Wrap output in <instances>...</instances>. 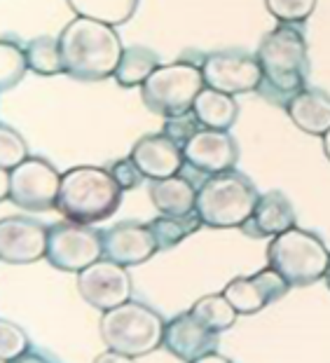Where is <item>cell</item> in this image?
Segmentation results:
<instances>
[{
  "mask_svg": "<svg viewBox=\"0 0 330 363\" xmlns=\"http://www.w3.org/2000/svg\"><path fill=\"white\" fill-rule=\"evenodd\" d=\"M120 183L110 172L98 167H73L61 176L57 211L66 220L101 223L118 211L122 204Z\"/></svg>",
  "mask_w": 330,
  "mask_h": 363,
  "instance_id": "obj_3",
  "label": "cell"
},
{
  "mask_svg": "<svg viewBox=\"0 0 330 363\" xmlns=\"http://www.w3.org/2000/svg\"><path fill=\"white\" fill-rule=\"evenodd\" d=\"M288 289L290 284L274 267L267 265L253 277H237L225 286L222 293L239 314H256L265 310L267 305L281 300L288 293Z\"/></svg>",
  "mask_w": 330,
  "mask_h": 363,
  "instance_id": "obj_14",
  "label": "cell"
},
{
  "mask_svg": "<svg viewBox=\"0 0 330 363\" xmlns=\"http://www.w3.org/2000/svg\"><path fill=\"white\" fill-rule=\"evenodd\" d=\"M204 87L202 66L190 61H173L157 66L155 73L141 84V99L150 113L169 120L193 111L195 99Z\"/></svg>",
  "mask_w": 330,
  "mask_h": 363,
  "instance_id": "obj_7",
  "label": "cell"
},
{
  "mask_svg": "<svg viewBox=\"0 0 330 363\" xmlns=\"http://www.w3.org/2000/svg\"><path fill=\"white\" fill-rule=\"evenodd\" d=\"M267 265L274 267L290 286H309L326 277L330 251L314 233L290 228L272 237L267 246Z\"/></svg>",
  "mask_w": 330,
  "mask_h": 363,
  "instance_id": "obj_6",
  "label": "cell"
},
{
  "mask_svg": "<svg viewBox=\"0 0 330 363\" xmlns=\"http://www.w3.org/2000/svg\"><path fill=\"white\" fill-rule=\"evenodd\" d=\"M150 199L162 216H188L195 211L197 190L183 176H169L150 183Z\"/></svg>",
  "mask_w": 330,
  "mask_h": 363,
  "instance_id": "obj_20",
  "label": "cell"
},
{
  "mask_svg": "<svg viewBox=\"0 0 330 363\" xmlns=\"http://www.w3.org/2000/svg\"><path fill=\"white\" fill-rule=\"evenodd\" d=\"M108 172L113 174V179L120 183V188L122 190H134L138 188V185L143 183V172L136 167V162L132 157H125V160H118V162H113Z\"/></svg>",
  "mask_w": 330,
  "mask_h": 363,
  "instance_id": "obj_32",
  "label": "cell"
},
{
  "mask_svg": "<svg viewBox=\"0 0 330 363\" xmlns=\"http://www.w3.org/2000/svg\"><path fill=\"white\" fill-rule=\"evenodd\" d=\"M193 113L202 127L229 131L239 118V104L232 94H222V91L204 87L195 99Z\"/></svg>",
  "mask_w": 330,
  "mask_h": 363,
  "instance_id": "obj_21",
  "label": "cell"
},
{
  "mask_svg": "<svg viewBox=\"0 0 330 363\" xmlns=\"http://www.w3.org/2000/svg\"><path fill=\"white\" fill-rule=\"evenodd\" d=\"M288 118L295 127L312 136H326L330 129V96L321 89H302L286 106Z\"/></svg>",
  "mask_w": 330,
  "mask_h": 363,
  "instance_id": "obj_19",
  "label": "cell"
},
{
  "mask_svg": "<svg viewBox=\"0 0 330 363\" xmlns=\"http://www.w3.org/2000/svg\"><path fill=\"white\" fill-rule=\"evenodd\" d=\"M162 347L173 354L178 361H199L206 354L216 352L218 347V333H213L199 323L193 312H183L173 316L164 326V342Z\"/></svg>",
  "mask_w": 330,
  "mask_h": 363,
  "instance_id": "obj_16",
  "label": "cell"
},
{
  "mask_svg": "<svg viewBox=\"0 0 330 363\" xmlns=\"http://www.w3.org/2000/svg\"><path fill=\"white\" fill-rule=\"evenodd\" d=\"M295 228V208L281 190H270L258 197L251 218L239 228L246 237L265 239L276 237L286 230Z\"/></svg>",
  "mask_w": 330,
  "mask_h": 363,
  "instance_id": "obj_18",
  "label": "cell"
},
{
  "mask_svg": "<svg viewBox=\"0 0 330 363\" xmlns=\"http://www.w3.org/2000/svg\"><path fill=\"white\" fill-rule=\"evenodd\" d=\"M26 59H28V68L42 78H50V75H59L66 73L64 71V57H61V43L59 38H50V35H40L33 38V40L26 43Z\"/></svg>",
  "mask_w": 330,
  "mask_h": 363,
  "instance_id": "obj_26",
  "label": "cell"
},
{
  "mask_svg": "<svg viewBox=\"0 0 330 363\" xmlns=\"http://www.w3.org/2000/svg\"><path fill=\"white\" fill-rule=\"evenodd\" d=\"M197 363H229V359H225V357H220V354H206V357H202Z\"/></svg>",
  "mask_w": 330,
  "mask_h": 363,
  "instance_id": "obj_35",
  "label": "cell"
},
{
  "mask_svg": "<svg viewBox=\"0 0 330 363\" xmlns=\"http://www.w3.org/2000/svg\"><path fill=\"white\" fill-rule=\"evenodd\" d=\"M258 197V188L249 176L232 169V172L213 174L199 185L195 211L206 228H241L251 218Z\"/></svg>",
  "mask_w": 330,
  "mask_h": 363,
  "instance_id": "obj_4",
  "label": "cell"
},
{
  "mask_svg": "<svg viewBox=\"0 0 330 363\" xmlns=\"http://www.w3.org/2000/svg\"><path fill=\"white\" fill-rule=\"evenodd\" d=\"M157 66H159V57L155 50L143 48V45H132V48H125V54H122L120 66L113 78L120 87L132 89L148 80L155 73Z\"/></svg>",
  "mask_w": 330,
  "mask_h": 363,
  "instance_id": "obj_22",
  "label": "cell"
},
{
  "mask_svg": "<svg viewBox=\"0 0 330 363\" xmlns=\"http://www.w3.org/2000/svg\"><path fill=\"white\" fill-rule=\"evenodd\" d=\"M108 361H110V363H127V361H134V359H129L127 354L115 352V350L101 354V357H96V363H108Z\"/></svg>",
  "mask_w": 330,
  "mask_h": 363,
  "instance_id": "obj_33",
  "label": "cell"
},
{
  "mask_svg": "<svg viewBox=\"0 0 330 363\" xmlns=\"http://www.w3.org/2000/svg\"><path fill=\"white\" fill-rule=\"evenodd\" d=\"M199 129H202V125H199V120L195 118L193 111L186 115H178V118H169L164 122V134L171 136L178 145H186Z\"/></svg>",
  "mask_w": 330,
  "mask_h": 363,
  "instance_id": "obj_31",
  "label": "cell"
},
{
  "mask_svg": "<svg viewBox=\"0 0 330 363\" xmlns=\"http://www.w3.org/2000/svg\"><path fill=\"white\" fill-rule=\"evenodd\" d=\"M265 5L281 24H302L312 17L317 0H265Z\"/></svg>",
  "mask_w": 330,
  "mask_h": 363,
  "instance_id": "obj_29",
  "label": "cell"
},
{
  "mask_svg": "<svg viewBox=\"0 0 330 363\" xmlns=\"http://www.w3.org/2000/svg\"><path fill=\"white\" fill-rule=\"evenodd\" d=\"M26 71H30L26 50H21L17 43L3 38L0 40V89H14L26 75Z\"/></svg>",
  "mask_w": 330,
  "mask_h": 363,
  "instance_id": "obj_27",
  "label": "cell"
},
{
  "mask_svg": "<svg viewBox=\"0 0 330 363\" xmlns=\"http://www.w3.org/2000/svg\"><path fill=\"white\" fill-rule=\"evenodd\" d=\"M28 160V145L17 129L0 127V169H14Z\"/></svg>",
  "mask_w": 330,
  "mask_h": 363,
  "instance_id": "obj_28",
  "label": "cell"
},
{
  "mask_svg": "<svg viewBox=\"0 0 330 363\" xmlns=\"http://www.w3.org/2000/svg\"><path fill=\"white\" fill-rule=\"evenodd\" d=\"M103 256V233L87 223H55L47 239V262L64 272H82Z\"/></svg>",
  "mask_w": 330,
  "mask_h": 363,
  "instance_id": "obj_8",
  "label": "cell"
},
{
  "mask_svg": "<svg viewBox=\"0 0 330 363\" xmlns=\"http://www.w3.org/2000/svg\"><path fill=\"white\" fill-rule=\"evenodd\" d=\"M64 71L75 80L98 82L115 75L125 54L118 30L103 21L78 17L59 35Z\"/></svg>",
  "mask_w": 330,
  "mask_h": 363,
  "instance_id": "obj_2",
  "label": "cell"
},
{
  "mask_svg": "<svg viewBox=\"0 0 330 363\" xmlns=\"http://www.w3.org/2000/svg\"><path fill=\"white\" fill-rule=\"evenodd\" d=\"M326 284H328V289H330V265H328V269H326Z\"/></svg>",
  "mask_w": 330,
  "mask_h": 363,
  "instance_id": "obj_37",
  "label": "cell"
},
{
  "mask_svg": "<svg viewBox=\"0 0 330 363\" xmlns=\"http://www.w3.org/2000/svg\"><path fill=\"white\" fill-rule=\"evenodd\" d=\"M0 197H3V202L5 199H10V185H12V181H10V169H0Z\"/></svg>",
  "mask_w": 330,
  "mask_h": 363,
  "instance_id": "obj_34",
  "label": "cell"
},
{
  "mask_svg": "<svg viewBox=\"0 0 330 363\" xmlns=\"http://www.w3.org/2000/svg\"><path fill=\"white\" fill-rule=\"evenodd\" d=\"M206 87L222 91V94H249L258 91L263 82V68L258 57L239 50L213 52L202 64Z\"/></svg>",
  "mask_w": 330,
  "mask_h": 363,
  "instance_id": "obj_10",
  "label": "cell"
},
{
  "mask_svg": "<svg viewBox=\"0 0 330 363\" xmlns=\"http://www.w3.org/2000/svg\"><path fill=\"white\" fill-rule=\"evenodd\" d=\"M324 152H326V157L330 162V129L326 131V136H324Z\"/></svg>",
  "mask_w": 330,
  "mask_h": 363,
  "instance_id": "obj_36",
  "label": "cell"
},
{
  "mask_svg": "<svg viewBox=\"0 0 330 363\" xmlns=\"http://www.w3.org/2000/svg\"><path fill=\"white\" fill-rule=\"evenodd\" d=\"M164 326V319L152 307L127 300L103 312L98 333L108 350L127 354L129 359H141L162 347Z\"/></svg>",
  "mask_w": 330,
  "mask_h": 363,
  "instance_id": "obj_5",
  "label": "cell"
},
{
  "mask_svg": "<svg viewBox=\"0 0 330 363\" xmlns=\"http://www.w3.org/2000/svg\"><path fill=\"white\" fill-rule=\"evenodd\" d=\"M190 312H193V316L199 323H204L213 333H222V330L232 328L237 316H239V312H237L232 303L225 298V293L199 298L197 303L190 307Z\"/></svg>",
  "mask_w": 330,
  "mask_h": 363,
  "instance_id": "obj_25",
  "label": "cell"
},
{
  "mask_svg": "<svg viewBox=\"0 0 330 363\" xmlns=\"http://www.w3.org/2000/svg\"><path fill=\"white\" fill-rule=\"evenodd\" d=\"M61 176L50 162L28 157L19 167L10 169V202L30 213L57 208Z\"/></svg>",
  "mask_w": 330,
  "mask_h": 363,
  "instance_id": "obj_9",
  "label": "cell"
},
{
  "mask_svg": "<svg viewBox=\"0 0 330 363\" xmlns=\"http://www.w3.org/2000/svg\"><path fill=\"white\" fill-rule=\"evenodd\" d=\"M183 157L199 174H222L232 172L239 162V143L229 131L202 127L190 141L183 145Z\"/></svg>",
  "mask_w": 330,
  "mask_h": 363,
  "instance_id": "obj_12",
  "label": "cell"
},
{
  "mask_svg": "<svg viewBox=\"0 0 330 363\" xmlns=\"http://www.w3.org/2000/svg\"><path fill=\"white\" fill-rule=\"evenodd\" d=\"M309 50L295 24H279L258 45L256 57L263 68L258 94L272 106L286 108L305 89L309 75Z\"/></svg>",
  "mask_w": 330,
  "mask_h": 363,
  "instance_id": "obj_1",
  "label": "cell"
},
{
  "mask_svg": "<svg viewBox=\"0 0 330 363\" xmlns=\"http://www.w3.org/2000/svg\"><path fill=\"white\" fill-rule=\"evenodd\" d=\"M50 228L42 223L26 218H3L0 220V260L7 265H28L47 258Z\"/></svg>",
  "mask_w": 330,
  "mask_h": 363,
  "instance_id": "obj_13",
  "label": "cell"
},
{
  "mask_svg": "<svg viewBox=\"0 0 330 363\" xmlns=\"http://www.w3.org/2000/svg\"><path fill=\"white\" fill-rule=\"evenodd\" d=\"M132 157L136 167L141 169L145 179L159 181L169 176L181 174L186 157H183V145H178L171 136L162 134H145L134 143Z\"/></svg>",
  "mask_w": 330,
  "mask_h": 363,
  "instance_id": "obj_17",
  "label": "cell"
},
{
  "mask_svg": "<svg viewBox=\"0 0 330 363\" xmlns=\"http://www.w3.org/2000/svg\"><path fill=\"white\" fill-rule=\"evenodd\" d=\"M78 17L96 19L103 24L120 26L134 17L138 0H66Z\"/></svg>",
  "mask_w": 330,
  "mask_h": 363,
  "instance_id": "obj_23",
  "label": "cell"
},
{
  "mask_svg": "<svg viewBox=\"0 0 330 363\" xmlns=\"http://www.w3.org/2000/svg\"><path fill=\"white\" fill-rule=\"evenodd\" d=\"M78 293L87 305L108 312L132 298V277L120 262L96 260L78 272Z\"/></svg>",
  "mask_w": 330,
  "mask_h": 363,
  "instance_id": "obj_11",
  "label": "cell"
},
{
  "mask_svg": "<svg viewBox=\"0 0 330 363\" xmlns=\"http://www.w3.org/2000/svg\"><path fill=\"white\" fill-rule=\"evenodd\" d=\"M28 350V335L17 323L3 319L0 321V361H17Z\"/></svg>",
  "mask_w": 330,
  "mask_h": 363,
  "instance_id": "obj_30",
  "label": "cell"
},
{
  "mask_svg": "<svg viewBox=\"0 0 330 363\" xmlns=\"http://www.w3.org/2000/svg\"><path fill=\"white\" fill-rule=\"evenodd\" d=\"M204 223L199 218V213L193 211L188 216H159V218L150 220L148 228L152 230V235L157 239L159 251L173 249L176 244H181L183 239L195 235Z\"/></svg>",
  "mask_w": 330,
  "mask_h": 363,
  "instance_id": "obj_24",
  "label": "cell"
},
{
  "mask_svg": "<svg viewBox=\"0 0 330 363\" xmlns=\"http://www.w3.org/2000/svg\"><path fill=\"white\" fill-rule=\"evenodd\" d=\"M157 251V239L148 225L120 223L103 233V256L113 262H120L122 267L143 265Z\"/></svg>",
  "mask_w": 330,
  "mask_h": 363,
  "instance_id": "obj_15",
  "label": "cell"
}]
</instances>
